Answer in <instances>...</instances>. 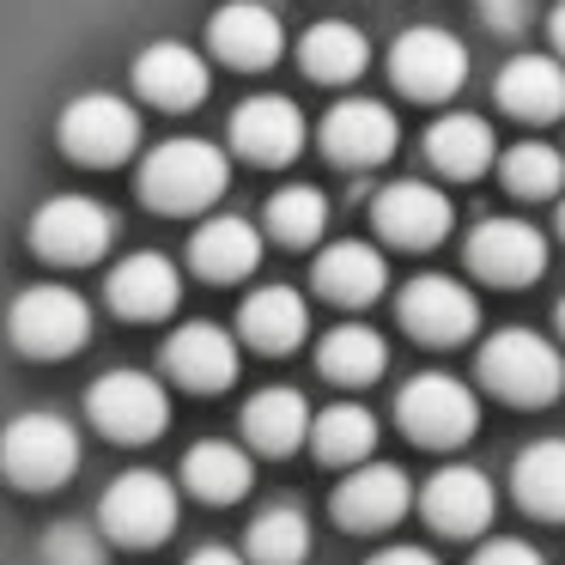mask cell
I'll list each match as a JSON object with an SVG mask.
<instances>
[{
	"instance_id": "60d3db41",
	"label": "cell",
	"mask_w": 565,
	"mask_h": 565,
	"mask_svg": "<svg viewBox=\"0 0 565 565\" xmlns=\"http://www.w3.org/2000/svg\"><path fill=\"white\" fill-rule=\"evenodd\" d=\"M547 38H553V50H559L553 62L565 67V7H553V19H547Z\"/></svg>"
},
{
	"instance_id": "e0dca14e",
	"label": "cell",
	"mask_w": 565,
	"mask_h": 565,
	"mask_svg": "<svg viewBox=\"0 0 565 565\" xmlns=\"http://www.w3.org/2000/svg\"><path fill=\"white\" fill-rule=\"evenodd\" d=\"M468 268L492 286H529L547 274V237L529 220H480L468 232Z\"/></svg>"
},
{
	"instance_id": "4316f807",
	"label": "cell",
	"mask_w": 565,
	"mask_h": 565,
	"mask_svg": "<svg viewBox=\"0 0 565 565\" xmlns=\"http://www.w3.org/2000/svg\"><path fill=\"white\" fill-rule=\"evenodd\" d=\"M310 402L298 390H286V383H274V390H262V395H249V407H244V438H249V450H262V456H292L298 444H310Z\"/></svg>"
},
{
	"instance_id": "3957f363",
	"label": "cell",
	"mask_w": 565,
	"mask_h": 565,
	"mask_svg": "<svg viewBox=\"0 0 565 565\" xmlns=\"http://www.w3.org/2000/svg\"><path fill=\"white\" fill-rule=\"evenodd\" d=\"M0 475L25 492H55L79 475V431L62 414H19L0 431Z\"/></svg>"
},
{
	"instance_id": "7402d4cb",
	"label": "cell",
	"mask_w": 565,
	"mask_h": 565,
	"mask_svg": "<svg viewBox=\"0 0 565 565\" xmlns=\"http://www.w3.org/2000/svg\"><path fill=\"white\" fill-rule=\"evenodd\" d=\"M310 286H317L329 305L365 310V305H377L383 286H390V262H383L377 244H359V237H347V244H329V249L317 256Z\"/></svg>"
},
{
	"instance_id": "f546056e",
	"label": "cell",
	"mask_w": 565,
	"mask_h": 565,
	"mask_svg": "<svg viewBox=\"0 0 565 565\" xmlns=\"http://www.w3.org/2000/svg\"><path fill=\"white\" fill-rule=\"evenodd\" d=\"M310 450L329 468H365L377 450V414L359 402H334L310 419Z\"/></svg>"
},
{
	"instance_id": "836d02e7",
	"label": "cell",
	"mask_w": 565,
	"mask_h": 565,
	"mask_svg": "<svg viewBox=\"0 0 565 565\" xmlns=\"http://www.w3.org/2000/svg\"><path fill=\"white\" fill-rule=\"evenodd\" d=\"M310 559V516L298 504H268L249 523V565H305Z\"/></svg>"
},
{
	"instance_id": "83f0119b",
	"label": "cell",
	"mask_w": 565,
	"mask_h": 565,
	"mask_svg": "<svg viewBox=\"0 0 565 565\" xmlns=\"http://www.w3.org/2000/svg\"><path fill=\"white\" fill-rule=\"evenodd\" d=\"M317 371L329 383H341V390H365V383H377L390 371V341L371 322H341V329L322 334Z\"/></svg>"
},
{
	"instance_id": "9a60e30c",
	"label": "cell",
	"mask_w": 565,
	"mask_h": 565,
	"mask_svg": "<svg viewBox=\"0 0 565 565\" xmlns=\"http://www.w3.org/2000/svg\"><path fill=\"white\" fill-rule=\"evenodd\" d=\"M402 147V122H395L390 104L377 98H341L322 116V152L347 171H371V164H390Z\"/></svg>"
},
{
	"instance_id": "ab89813d",
	"label": "cell",
	"mask_w": 565,
	"mask_h": 565,
	"mask_svg": "<svg viewBox=\"0 0 565 565\" xmlns=\"http://www.w3.org/2000/svg\"><path fill=\"white\" fill-rule=\"evenodd\" d=\"M183 565H249L244 553H232V547H201V553H189Z\"/></svg>"
},
{
	"instance_id": "5b68a950",
	"label": "cell",
	"mask_w": 565,
	"mask_h": 565,
	"mask_svg": "<svg viewBox=\"0 0 565 565\" xmlns=\"http://www.w3.org/2000/svg\"><path fill=\"white\" fill-rule=\"evenodd\" d=\"M7 334L25 359H74L92 341V305L74 286H25L7 310Z\"/></svg>"
},
{
	"instance_id": "d590c367",
	"label": "cell",
	"mask_w": 565,
	"mask_h": 565,
	"mask_svg": "<svg viewBox=\"0 0 565 565\" xmlns=\"http://www.w3.org/2000/svg\"><path fill=\"white\" fill-rule=\"evenodd\" d=\"M43 565H104V535H92L86 523H55L43 529Z\"/></svg>"
},
{
	"instance_id": "cb8c5ba5",
	"label": "cell",
	"mask_w": 565,
	"mask_h": 565,
	"mask_svg": "<svg viewBox=\"0 0 565 565\" xmlns=\"http://www.w3.org/2000/svg\"><path fill=\"white\" fill-rule=\"evenodd\" d=\"M426 159L438 164L444 177H456V183H475V177H487L492 164H499V135H492L487 116L450 110L426 128Z\"/></svg>"
},
{
	"instance_id": "484cf974",
	"label": "cell",
	"mask_w": 565,
	"mask_h": 565,
	"mask_svg": "<svg viewBox=\"0 0 565 565\" xmlns=\"http://www.w3.org/2000/svg\"><path fill=\"white\" fill-rule=\"evenodd\" d=\"M237 334H244L256 353H292L310 334V305L292 286H262V292H249L244 310H237Z\"/></svg>"
},
{
	"instance_id": "7c38bea8",
	"label": "cell",
	"mask_w": 565,
	"mask_h": 565,
	"mask_svg": "<svg viewBox=\"0 0 565 565\" xmlns=\"http://www.w3.org/2000/svg\"><path fill=\"white\" fill-rule=\"evenodd\" d=\"M419 511H426V523L438 529V535H456V541L487 535L492 516H499V487H492L475 462H444L438 475L419 487Z\"/></svg>"
},
{
	"instance_id": "9c48e42d",
	"label": "cell",
	"mask_w": 565,
	"mask_h": 565,
	"mask_svg": "<svg viewBox=\"0 0 565 565\" xmlns=\"http://www.w3.org/2000/svg\"><path fill=\"white\" fill-rule=\"evenodd\" d=\"M116 244V213L92 195H55L31 213V249L62 268H86Z\"/></svg>"
},
{
	"instance_id": "4fadbf2b",
	"label": "cell",
	"mask_w": 565,
	"mask_h": 565,
	"mask_svg": "<svg viewBox=\"0 0 565 565\" xmlns=\"http://www.w3.org/2000/svg\"><path fill=\"white\" fill-rule=\"evenodd\" d=\"M371 225H377V237L395 249H438L456 225V207H450L444 189L419 183V177H402V183H390L377 195Z\"/></svg>"
},
{
	"instance_id": "7bdbcfd3",
	"label": "cell",
	"mask_w": 565,
	"mask_h": 565,
	"mask_svg": "<svg viewBox=\"0 0 565 565\" xmlns=\"http://www.w3.org/2000/svg\"><path fill=\"white\" fill-rule=\"evenodd\" d=\"M559 334H565V298H559Z\"/></svg>"
},
{
	"instance_id": "30bf717a",
	"label": "cell",
	"mask_w": 565,
	"mask_h": 565,
	"mask_svg": "<svg viewBox=\"0 0 565 565\" xmlns=\"http://www.w3.org/2000/svg\"><path fill=\"white\" fill-rule=\"evenodd\" d=\"M390 79L407 92V98H419V104L456 98L462 79H468L462 38L444 31V25H407L402 38H395V50H390Z\"/></svg>"
},
{
	"instance_id": "603a6c76",
	"label": "cell",
	"mask_w": 565,
	"mask_h": 565,
	"mask_svg": "<svg viewBox=\"0 0 565 565\" xmlns=\"http://www.w3.org/2000/svg\"><path fill=\"white\" fill-rule=\"evenodd\" d=\"M189 268L201 274V280H249V274L262 268V232L249 220H237V213H213V220L195 225V237H189Z\"/></svg>"
},
{
	"instance_id": "d4e9b609",
	"label": "cell",
	"mask_w": 565,
	"mask_h": 565,
	"mask_svg": "<svg viewBox=\"0 0 565 565\" xmlns=\"http://www.w3.org/2000/svg\"><path fill=\"white\" fill-rule=\"evenodd\" d=\"M492 98L523 122H553L565 116V67L553 55H511L492 79Z\"/></svg>"
},
{
	"instance_id": "d6a6232c",
	"label": "cell",
	"mask_w": 565,
	"mask_h": 565,
	"mask_svg": "<svg viewBox=\"0 0 565 565\" xmlns=\"http://www.w3.org/2000/svg\"><path fill=\"white\" fill-rule=\"evenodd\" d=\"M262 225H268L274 244L305 249V244H317V237L329 232V195L310 189V183H286V189H274V195H268Z\"/></svg>"
},
{
	"instance_id": "44dd1931",
	"label": "cell",
	"mask_w": 565,
	"mask_h": 565,
	"mask_svg": "<svg viewBox=\"0 0 565 565\" xmlns=\"http://www.w3.org/2000/svg\"><path fill=\"white\" fill-rule=\"evenodd\" d=\"M183 305V274H177L171 256L159 249H140V256L116 262L110 268V310L128 322H159Z\"/></svg>"
},
{
	"instance_id": "8d00e7d4",
	"label": "cell",
	"mask_w": 565,
	"mask_h": 565,
	"mask_svg": "<svg viewBox=\"0 0 565 565\" xmlns=\"http://www.w3.org/2000/svg\"><path fill=\"white\" fill-rule=\"evenodd\" d=\"M475 565H547V559H541V547H529V541L499 535V541H487V547L475 553Z\"/></svg>"
},
{
	"instance_id": "8fae6325",
	"label": "cell",
	"mask_w": 565,
	"mask_h": 565,
	"mask_svg": "<svg viewBox=\"0 0 565 565\" xmlns=\"http://www.w3.org/2000/svg\"><path fill=\"white\" fill-rule=\"evenodd\" d=\"M402 329L426 347H462L468 334L480 329V298L468 292L450 274H419V280L402 286V305H395Z\"/></svg>"
},
{
	"instance_id": "f1b7e54d",
	"label": "cell",
	"mask_w": 565,
	"mask_h": 565,
	"mask_svg": "<svg viewBox=\"0 0 565 565\" xmlns=\"http://www.w3.org/2000/svg\"><path fill=\"white\" fill-rule=\"evenodd\" d=\"M298 62H305V74L317 79V86H347V79L365 74L371 43H365V31L347 25V19H322V25H310L305 38H298Z\"/></svg>"
},
{
	"instance_id": "ba28073f",
	"label": "cell",
	"mask_w": 565,
	"mask_h": 565,
	"mask_svg": "<svg viewBox=\"0 0 565 565\" xmlns=\"http://www.w3.org/2000/svg\"><path fill=\"white\" fill-rule=\"evenodd\" d=\"M62 152L74 164H92V171H104V164H128L140 147V110L128 98H116V92H79L74 104L62 110Z\"/></svg>"
},
{
	"instance_id": "f35d334b",
	"label": "cell",
	"mask_w": 565,
	"mask_h": 565,
	"mask_svg": "<svg viewBox=\"0 0 565 565\" xmlns=\"http://www.w3.org/2000/svg\"><path fill=\"white\" fill-rule=\"evenodd\" d=\"M365 565H438V553L414 547V541H395V547H377Z\"/></svg>"
},
{
	"instance_id": "2e32d148",
	"label": "cell",
	"mask_w": 565,
	"mask_h": 565,
	"mask_svg": "<svg viewBox=\"0 0 565 565\" xmlns=\"http://www.w3.org/2000/svg\"><path fill=\"white\" fill-rule=\"evenodd\" d=\"M305 110H298L292 98H280V92H268V98H244L232 110V152L249 164H262V171H280V164H292L298 152H305Z\"/></svg>"
},
{
	"instance_id": "7a4b0ae2",
	"label": "cell",
	"mask_w": 565,
	"mask_h": 565,
	"mask_svg": "<svg viewBox=\"0 0 565 565\" xmlns=\"http://www.w3.org/2000/svg\"><path fill=\"white\" fill-rule=\"evenodd\" d=\"M480 390L511 407H547L565 390V353L535 329H499L480 341Z\"/></svg>"
},
{
	"instance_id": "ac0fdd59",
	"label": "cell",
	"mask_w": 565,
	"mask_h": 565,
	"mask_svg": "<svg viewBox=\"0 0 565 565\" xmlns=\"http://www.w3.org/2000/svg\"><path fill=\"white\" fill-rule=\"evenodd\" d=\"M207 50L220 55L225 67H237V74H262V67L280 62L286 25H280L274 7H262V0H237V7H220V13H213Z\"/></svg>"
},
{
	"instance_id": "5bb4252c",
	"label": "cell",
	"mask_w": 565,
	"mask_h": 565,
	"mask_svg": "<svg viewBox=\"0 0 565 565\" xmlns=\"http://www.w3.org/2000/svg\"><path fill=\"white\" fill-rule=\"evenodd\" d=\"M329 511H334V523H341V529L377 535V529H395L407 511H414V480H407V468H395V462L347 468V480L334 487Z\"/></svg>"
},
{
	"instance_id": "e575fe53",
	"label": "cell",
	"mask_w": 565,
	"mask_h": 565,
	"mask_svg": "<svg viewBox=\"0 0 565 565\" xmlns=\"http://www.w3.org/2000/svg\"><path fill=\"white\" fill-rule=\"evenodd\" d=\"M499 177L516 201H547V195H559V183H565V159L547 140H516V147L499 152Z\"/></svg>"
},
{
	"instance_id": "b9f144b4",
	"label": "cell",
	"mask_w": 565,
	"mask_h": 565,
	"mask_svg": "<svg viewBox=\"0 0 565 565\" xmlns=\"http://www.w3.org/2000/svg\"><path fill=\"white\" fill-rule=\"evenodd\" d=\"M559 237H565V201H559Z\"/></svg>"
},
{
	"instance_id": "4dcf8cb0",
	"label": "cell",
	"mask_w": 565,
	"mask_h": 565,
	"mask_svg": "<svg viewBox=\"0 0 565 565\" xmlns=\"http://www.w3.org/2000/svg\"><path fill=\"white\" fill-rule=\"evenodd\" d=\"M183 487L195 492L201 504H237L249 487H256V468H249L244 444H195L183 456Z\"/></svg>"
},
{
	"instance_id": "d6986e66",
	"label": "cell",
	"mask_w": 565,
	"mask_h": 565,
	"mask_svg": "<svg viewBox=\"0 0 565 565\" xmlns=\"http://www.w3.org/2000/svg\"><path fill=\"white\" fill-rule=\"evenodd\" d=\"M207 62H201V50H189V43L164 38V43H147L135 62V92L152 104V110H195V104H207Z\"/></svg>"
},
{
	"instance_id": "6da1fadb",
	"label": "cell",
	"mask_w": 565,
	"mask_h": 565,
	"mask_svg": "<svg viewBox=\"0 0 565 565\" xmlns=\"http://www.w3.org/2000/svg\"><path fill=\"white\" fill-rule=\"evenodd\" d=\"M140 201H147L152 213H207L213 201L232 189V159H225V147H213V140H195V135H177L164 140V147H152L147 159H140Z\"/></svg>"
},
{
	"instance_id": "74e56055",
	"label": "cell",
	"mask_w": 565,
	"mask_h": 565,
	"mask_svg": "<svg viewBox=\"0 0 565 565\" xmlns=\"http://www.w3.org/2000/svg\"><path fill=\"white\" fill-rule=\"evenodd\" d=\"M480 19H487L492 31H523L529 25V7H523V0H487Z\"/></svg>"
},
{
	"instance_id": "1f68e13d",
	"label": "cell",
	"mask_w": 565,
	"mask_h": 565,
	"mask_svg": "<svg viewBox=\"0 0 565 565\" xmlns=\"http://www.w3.org/2000/svg\"><path fill=\"white\" fill-rule=\"evenodd\" d=\"M516 504L529 516H547V523H565V438H541L516 456L511 468Z\"/></svg>"
},
{
	"instance_id": "52a82bcc",
	"label": "cell",
	"mask_w": 565,
	"mask_h": 565,
	"mask_svg": "<svg viewBox=\"0 0 565 565\" xmlns=\"http://www.w3.org/2000/svg\"><path fill=\"white\" fill-rule=\"evenodd\" d=\"M86 414H92V426L116 444H152L171 426V395H164V383L152 377V371L122 365V371H104L86 390Z\"/></svg>"
},
{
	"instance_id": "8992f818",
	"label": "cell",
	"mask_w": 565,
	"mask_h": 565,
	"mask_svg": "<svg viewBox=\"0 0 565 565\" xmlns=\"http://www.w3.org/2000/svg\"><path fill=\"white\" fill-rule=\"evenodd\" d=\"M177 516H183V499L159 468H128L98 504V529L116 547H164L177 535Z\"/></svg>"
},
{
	"instance_id": "277c9868",
	"label": "cell",
	"mask_w": 565,
	"mask_h": 565,
	"mask_svg": "<svg viewBox=\"0 0 565 565\" xmlns=\"http://www.w3.org/2000/svg\"><path fill=\"white\" fill-rule=\"evenodd\" d=\"M395 419H402V431L414 444H426V450H456V444L475 438L480 402L462 377H450V371H419V377H407L402 395H395Z\"/></svg>"
},
{
	"instance_id": "ffe728a7",
	"label": "cell",
	"mask_w": 565,
	"mask_h": 565,
	"mask_svg": "<svg viewBox=\"0 0 565 565\" xmlns=\"http://www.w3.org/2000/svg\"><path fill=\"white\" fill-rule=\"evenodd\" d=\"M164 371L195 395H220L237 383V341L220 322H183L164 341Z\"/></svg>"
}]
</instances>
